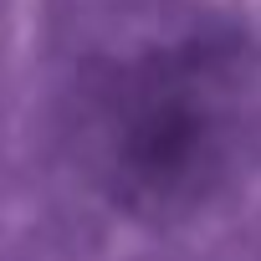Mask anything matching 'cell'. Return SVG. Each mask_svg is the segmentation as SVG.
<instances>
[{
  "instance_id": "1",
  "label": "cell",
  "mask_w": 261,
  "mask_h": 261,
  "mask_svg": "<svg viewBox=\"0 0 261 261\" xmlns=\"http://www.w3.org/2000/svg\"><path fill=\"white\" fill-rule=\"evenodd\" d=\"M236 77L210 46H169L123 62L87 108L97 185L144 220L200 210L236 154Z\"/></svg>"
}]
</instances>
